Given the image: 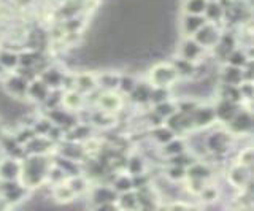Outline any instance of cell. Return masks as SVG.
<instances>
[{"label": "cell", "mask_w": 254, "mask_h": 211, "mask_svg": "<svg viewBox=\"0 0 254 211\" xmlns=\"http://www.w3.org/2000/svg\"><path fill=\"white\" fill-rule=\"evenodd\" d=\"M19 57V65L21 67H34L38 59H37V54L35 53H22V54H18Z\"/></svg>", "instance_id": "cb8c5ba5"}, {"label": "cell", "mask_w": 254, "mask_h": 211, "mask_svg": "<svg viewBox=\"0 0 254 211\" xmlns=\"http://www.w3.org/2000/svg\"><path fill=\"white\" fill-rule=\"evenodd\" d=\"M48 171V162L42 156L34 154L21 163V179L26 187H37L42 184Z\"/></svg>", "instance_id": "6da1fadb"}, {"label": "cell", "mask_w": 254, "mask_h": 211, "mask_svg": "<svg viewBox=\"0 0 254 211\" xmlns=\"http://www.w3.org/2000/svg\"><path fill=\"white\" fill-rule=\"evenodd\" d=\"M235 113H237V110H235L234 102L226 99V100L222 102V104L218 106V110H216V113H214V114H218L222 121H230V119H232L234 116H235Z\"/></svg>", "instance_id": "9a60e30c"}, {"label": "cell", "mask_w": 254, "mask_h": 211, "mask_svg": "<svg viewBox=\"0 0 254 211\" xmlns=\"http://www.w3.org/2000/svg\"><path fill=\"white\" fill-rule=\"evenodd\" d=\"M202 53H203V46L198 45L195 40H186L181 45V56L185 60L195 62L200 59Z\"/></svg>", "instance_id": "52a82bcc"}, {"label": "cell", "mask_w": 254, "mask_h": 211, "mask_svg": "<svg viewBox=\"0 0 254 211\" xmlns=\"http://www.w3.org/2000/svg\"><path fill=\"white\" fill-rule=\"evenodd\" d=\"M116 191H123V192H129L130 191V187H132V181L129 178H126V176H121L116 181Z\"/></svg>", "instance_id": "4dcf8cb0"}, {"label": "cell", "mask_w": 254, "mask_h": 211, "mask_svg": "<svg viewBox=\"0 0 254 211\" xmlns=\"http://www.w3.org/2000/svg\"><path fill=\"white\" fill-rule=\"evenodd\" d=\"M205 14H206V18L208 19H214V21H218V19H221L222 18V6L219 5V3H214V2H210V3H206V6H205V11H203Z\"/></svg>", "instance_id": "44dd1931"}, {"label": "cell", "mask_w": 254, "mask_h": 211, "mask_svg": "<svg viewBox=\"0 0 254 211\" xmlns=\"http://www.w3.org/2000/svg\"><path fill=\"white\" fill-rule=\"evenodd\" d=\"M156 113L159 116H164V118H167V116H170V114L175 113V108H173V105L167 104V102H161V104L156 106Z\"/></svg>", "instance_id": "83f0119b"}, {"label": "cell", "mask_w": 254, "mask_h": 211, "mask_svg": "<svg viewBox=\"0 0 254 211\" xmlns=\"http://www.w3.org/2000/svg\"><path fill=\"white\" fill-rule=\"evenodd\" d=\"M222 78H224L226 84L237 86V84H240V81H242L243 72H242V68L230 65L229 68H224V72H222Z\"/></svg>", "instance_id": "5bb4252c"}, {"label": "cell", "mask_w": 254, "mask_h": 211, "mask_svg": "<svg viewBox=\"0 0 254 211\" xmlns=\"http://www.w3.org/2000/svg\"><path fill=\"white\" fill-rule=\"evenodd\" d=\"M121 84H123V89H124L126 92H132V89L135 88V84H133V81H132V78H124V80L121 81Z\"/></svg>", "instance_id": "836d02e7"}, {"label": "cell", "mask_w": 254, "mask_h": 211, "mask_svg": "<svg viewBox=\"0 0 254 211\" xmlns=\"http://www.w3.org/2000/svg\"><path fill=\"white\" fill-rule=\"evenodd\" d=\"M240 158H242V165L250 167L251 160H253V150H251V148H246V150L240 154Z\"/></svg>", "instance_id": "1f68e13d"}, {"label": "cell", "mask_w": 254, "mask_h": 211, "mask_svg": "<svg viewBox=\"0 0 254 211\" xmlns=\"http://www.w3.org/2000/svg\"><path fill=\"white\" fill-rule=\"evenodd\" d=\"M230 129L237 134H246L253 129V116L248 111L235 113V116L230 119Z\"/></svg>", "instance_id": "8992f818"}, {"label": "cell", "mask_w": 254, "mask_h": 211, "mask_svg": "<svg viewBox=\"0 0 254 211\" xmlns=\"http://www.w3.org/2000/svg\"><path fill=\"white\" fill-rule=\"evenodd\" d=\"M64 104L71 108V110H76V108L81 106V96L78 92H68L65 99H64Z\"/></svg>", "instance_id": "d4e9b609"}, {"label": "cell", "mask_w": 254, "mask_h": 211, "mask_svg": "<svg viewBox=\"0 0 254 211\" xmlns=\"http://www.w3.org/2000/svg\"><path fill=\"white\" fill-rule=\"evenodd\" d=\"M154 137H156V140L159 143H167L169 140H172L173 138V132L169 129V127H161V129H157L156 132H154Z\"/></svg>", "instance_id": "4316f807"}, {"label": "cell", "mask_w": 254, "mask_h": 211, "mask_svg": "<svg viewBox=\"0 0 254 211\" xmlns=\"http://www.w3.org/2000/svg\"><path fill=\"white\" fill-rule=\"evenodd\" d=\"M229 64H230V65H234V67L242 68V67H245L246 64H248V57L245 56V53H243V51H234V53L229 56Z\"/></svg>", "instance_id": "7402d4cb"}, {"label": "cell", "mask_w": 254, "mask_h": 211, "mask_svg": "<svg viewBox=\"0 0 254 211\" xmlns=\"http://www.w3.org/2000/svg\"><path fill=\"white\" fill-rule=\"evenodd\" d=\"M138 205V199L132 194H126L121 199V207L123 208H135Z\"/></svg>", "instance_id": "f546056e"}, {"label": "cell", "mask_w": 254, "mask_h": 211, "mask_svg": "<svg viewBox=\"0 0 254 211\" xmlns=\"http://www.w3.org/2000/svg\"><path fill=\"white\" fill-rule=\"evenodd\" d=\"M194 37H195V42L202 46H214V45H218V40H219L218 30L213 26L206 24V22L197 30V32L194 34Z\"/></svg>", "instance_id": "5b68a950"}, {"label": "cell", "mask_w": 254, "mask_h": 211, "mask_svg": "<svg viewBox=\"0 0 254 211\" xmlns=\"http://www.w3.org/2000/svg\"><path fill=\"white\" fill-rule=\"evenodd\" d=\"M132 96H133V100L135 102H138V104H143V102H146L149 100L151 97V88L146 84H138V86H135V88L132 89Z\"/></svg>", "instance_id": "e0dca14e"}, {"label": "cell", "mask_w": 254, "mask_h": 211, "mask_svg": "<svg viewBox=\"0 0 254 211\" xmlns=\"http://www.w3.org/2000/svg\"><path fill=\"white\" fill-rule=\"evenodd\" d=\"M48 92H50V89H48V84L43 83L42 80H32L29 83V88H27V96L35 100V102H43L48 99Z\"/></svg>", "instance_id": "ba28073f"}, {"label": "cell", "mask_w": 254, "mask_h": 211, "mask_svg": "<svg viewBox=\"0 0 254 211\" xmlns=\"http://www.w3.org/2000/svg\"><path fill=\"white\" fill-rule=\"evenodd\" d=\"M99 106L105 111H116L121 106V100L113 92H105L99 97Z\"/></svg>", "instance_id": "8fae6325"}, {"label": "cell", "mask_w": 254, "mask_h": 211, "mask_svg": "<svg viewBox=\"0 0 254 211\" xmlns=\"http://www.w3.org/2000/svg\"><path fill=\"white\" fill-rule=\"evenodd\" d=\"M185 176H186L185 170H183L180 165H178V167H173V168L170 170V178H172V179H181V178H185Z\"/></svg>", "instance_id": "d6a6232c"}, {"label": "cell", "mask_w": 254, "mask_h": 211, "mask_svg": "<svg viewBox=\"0 0 254 211\" xmlns=\"http://www.w3.org/2000/svg\"><path fill=\"white\" fill-rule=\"evenodd\" d=\"M143 170H145V165H143L141 159H137V158L130 159V162H129V171H130L132 175H141Z\"/></svg>", "instance_id": "f1b7e54d"}, {"label": "cell", "mask_w": 254, "mask_h": 211, "mask_svg": "<svg viewBox=\"0 0 254 211\" xmlns=\"http://www.w3.org/2000/svg\"><path fill=\"white\" fill-rule=\"evenodd\" d=\"M54 197L58 199L59 202H70V200H73L75 192H73V189H71L70 186H62V184H59L54 189Z\"/></svg>", "instance_id": "ac0fdd59"}, {"label": "cell", "mask_w": 254, "mask_h": 211, "mask_svg": "<svg viewBox=\"0 0 254 211\" xmlns=\"http://www.w3.org/2000/svg\"><path fill=\"white\" fill-rule=\"evenodd\" d=\"M210 145L213 151H222L227 146V137L224 134H214L210 138Z\"/></svg>", "instance_id": "603a6c76"}, {"label": "cell", "mask_w": 254, "mask_h": 211, "mask_svg": "<svg viewBox=\"0 0 254 211\" xmlns=\"http://www.w3.org/2000/svg\"><path fill=\"white\" fill-rule=\"evenodd\" d=\"M206 3H208L206 0H186L185 3L186 14H202L205 11Z\"/></svg>", "instance_id": "2e32d148"}, {"label": "cell", "mask_w": 254, "mask_h": 211, "mask_svg": "<svg viewBox=\"0 0 254 211\" xmlns=\"http://www.w3.org/2000/svg\"><path fill=\"white\" fill-rule=\"evenodd\" d=\"M208 175H210L208 168L198 165V163H197V165H194V167H190V170L188 171V176L195 178V179H203V178H206Z\"/></svg>", "instance_id": "484cf974"}, {"label": "cell", "mask_w": 254, "mask_h": 211, "mask_svg": "<svg viewBox=\"0 0 254 211\" xmlns=\"http://www.w3.org/2000/svg\"><path fill=\"white\" fill-rule=\"evenodd\" d=\"M21 176V162L14 158L0 160V179L2 181H13Z\"/></svg>", "instance_id": "277c9868"}, {"label": "cell", "mask_w": 254, "mask_h": 211, "mask_svg": "<svg viewBox=\"0 0 254 211\" xmlns=\"http://www.w3.org/2000/svg\"><path fill=\"white\" fill-rule=\"evenodd\" d=\"M205 18L202 14H186L185 18H183V32L186 35H194L198 29H200L203 24H205Z\"/></svg>", "instance_id": "9c48e42d"}, {"label": "cell", "mask_w": 254, "mask_h": 211, "mask_svg": "<svg viewBox=\"0 0 254 211\" xmlns=\"http://www.w3.org/2000/svg\"><path fill=\"white\" fill-rule=\"evenodd\" d=\"M250 167H235L232 171H230V181H232L235 186H245L250 179Z\"/></svg>", "instance_id": "4fadbf2b"}, {"label": "cell", "mask_w": 254, "mask_h": 211, "mask_svg": "<svg viewBox=\"0 0 254 211\" xmlns=\"http://www.w3.org/2000/svg\"><path fill=\"white\" fill-rule=\"evenodd\" d=\"M95 86V80L92 75H87V73H83L76 78V88L79 91H87L89 92L92 88Z\"/></svg>", "instance_id": "ffe728a7"}, {"label": "cell", "mask_w": 254, "mask_h": 211, "mask_svg": "<svg viewBox=\"0 0 254 211\" xmlns=\"http://www.w3.org/2000/svg\"><path fill=\"white\" fill-rule=\"evenodd\" d=\"M151 83H153L156 88H167V86H172L178 78L177 68L167 64H159L153 70H151Z\"/></svg>", "instance_id": "7a4b0ae2"}, {"label": "cell", "mask_w": 254, "mask_h": 211, "mask_svg": "<svg viewBox=\"0 0 254 211\" xmlns=\"http://www.w3.org/2000/svg\"><path fill=\"white\" fill-rule=\"evenodd\" d=\"M0 65H2L3 70H14L19 65L18 54L8 50H2L0 51Z\"/></svg>", "instance_id": "7c38bea8"}, {"label": "cell", "mask_w": 254, "mask_h": 211, "mask_svg": "<svg viewBox=\"0 0 254 211\" xmlns=\"http://www.w3.org/2000/svg\"><path fill=\"white\" fill-rule=\"evenodd\" d=\"M3 88L8 92V96H11L14 99H24L27 96L29 81L26 78H22L19 73H14L6 78L3 83Z\"/></svg>", "instance_id": "3957f363"}, {"label": "cell", "mask_w": 254, "mask_h": 211, "mask_svg": "<svg viewBox=\"0 0 254 211\" xmlns=\"http://www.w3.org/2000/svg\"><path fill=\"white\" fill-rule=\"evenodd\" d=\"M183 151H185V142L183 140H169L164 148V153L167 156H178L181 154Z\"/></svg>", "instance_id": "d6986e66"}, {"label": "cell", "mask_w": 254, "mask_h": 211, "mask_svg": "<svg viewBox=\"0 0 254 211\" xmlns=\"http://www.w3.org/2000/svg\"><path fill=\"white\" fill-rule=\"evenodd\" d=\"M214 116L216 114H214V110H211V108H197L192 113V122L197 127H205L213 122Z\"/></svg>", "instance_id": "30bf717a"}, {"label": "cell", "mask_w": 254, "mask_h": 211, "mask_svg": "<svg viewBox=\"0 0 254 211\" xmlns=\"http://www.w3.org/2000/svg\"><path fill=\"white\" fill-rule=\"evenodd\" d=\"M3 73V68H2V65H0V75H2Z\"/></svg>", "instance_id": "e575fe53"}]
</instances>
